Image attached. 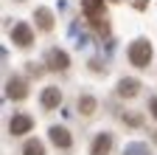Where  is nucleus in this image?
Instances as JSON below:
<instances>
[{
	"label": "nucleus",
	"instance_id": "nucleus-1",
	"mask_svg": "<svg viewBox=\"0 0 157 155\" xmlns=\"http://www.w3.org/2000/svg\"><path fill=\"white\" fill-rule=\"evenodd\" d=\"M129 62L135 65V68H146L149 62H151V43L149 40H135L132 45H129Z\"/></svg>",
	"mask_w": 157,
	"mask_h": 155
},
{
	"label": "nucleus",
	"instance_id": "nucleus-2",
	"mask_svg": "<svg viewBox=\"0 0 157 155\" xmlns=\"http://www.w3.org/2000/svg\"><path fill=\"white\" fill-rule=\"evenodd\" d=\"M11 43H17L20 48H28L31 43H34V31H31V26L28 23H14L11 26Z\"/></svg>",
	"mask_w": 157,
	"mask_h": 155
},
{
	"label": "nucleus",
	"instance_id": "nucleus-3",
	"mask_svg": "<svg viewBox=\"0 0 157 155\" xmlns=\"http://www.w3.org/2000/svg\"><path fill=\"white\" fill-rule=\"evenodd\" d=\"M45 62H48V68H51V71H65V68L70 65V56H67L62 48H51V51H48V56H45Z\"/></svg>",
	"mask_w": 157,
	"mask_h": 155
},
{
	"label": "nucleus",
	"instance_id": "nucleus-4",
	"mask_svg": "<svg viewBox=\"0 0 157 155\" xmlns=\"http://www.w3.org/2000/svg\"><path fill=\"white\" fill-rule=\"evenodd\" d=\"M6 96H9V99H14V102H20V99H25V96H28V88H25V79H20V76H11V79L6 82Z\"/></svg>",
	"mask_w": 157,
	"mask_h": 155
},
{
	"label": "nucleus",
	"instance_id": "nucleus-5",
	"mask_svg": "<svg viewBox=\"0 0 157 155\" xmlns=\"http://www.w3.org/2000/svg\"><path fill=\"white\" fill-rule=\"evenodd\" d=\"M34 127V121H31V116H25V113H17V116H11L9 119V133L11 135H23V133H28Z\"/></svg>",
	"mask_w": 157,
	"mask_h": 155
},
{
	"label": "nucleus",
	"instance_id": "nucleus-6",
	"mask_svg": "<svg viewBox=\"0 0 157 155\" xmlns=\"http://www.w3.org/2000/svg\"><path fill=\"white\" fill-rule=\"evenodd\" d=\"M112 149V135L109 133H98L93 138V147H90V155H109Z\"/></svg>",
	"mask_w": 157,
	"mask_h": 155
},
{
	"label": "nucleus",
	"instance_id": "nucleus-7",
	"mask_svg": "<svg viewBox=\"0 0 157 155\" xmlns=\"http://www.w3.org/2000/svg\"><path fill=\"white\" fill-rule=\"evenodd\" d=\"M48 133H51V141H53V144H56L59 149H70L73 138H70V133H67V127H56V124H53V127H51Z\"/></svg>",
	"mask_w": 157,
	"mask_h": 155
},
{
	"label": "nucleus",
	"instance_id": "nucleus-8",
	"mask_svg": "<svg viewBox=\"0 0 157 155\" xmlns=\"http://www.w3.org/2000/svg\"><path fill=\"white\" fill-rule=\"evenodd\" d=\"M39 102H42L45 110H56L59 104H62V90H59V88H45V90H42V99H39Z\"/></svg>",
	"mask_w": 157,
	"mask_h": 155
},
{
	"label": "nucleus",
	"instance_id": "nucleus-9",
	"mask_svg": "<svg viewBox=\"0 0 157 155\" xmlns=\"http://www.w3.org/2000/svg\"><path fill=\"white\" fill-rule=\"evenodd\" d=\"M137 90H140V82L132 79V76H126V79L118 82V96H124V99H132V96H137Z\"/></svg>",
	"mask_w": 157,
	"mask_h": 155
},
{
	"label": "nucleus",
	"instance_id": "nucleus-10",
	"mask_svg": "<svg viewBox=\"0 0 157 155\" xmlns=\"http://www.w3.org/2000/svg\"><path fill=\"white\" fill-rule=\"evenodd\" d=\"M82 11L90 20H98V17H104V0H82Z\"/></svg>",
	"mask_w": 157,
	"mask_h": 155
},
{
	"label": "nucleus",
	"instance_id": "nucleus-11",
	"mask_svg": "<svg viewBox=\"0 0 157 155\" xmlns=\"http://www.w3.org/2000/svg\"><path fill=\"white\" fill-rule=\"evenodd\" d=\"M34 17H36V26L42 28V31H51V28H53V14H51V9H45V6L36 9Z\"/></svg>",
	"mask_w": 157,
	"mask_h": 155
},
{
	"label": "nucleus",
	"instance_id": "nucleus-12",
	"mask_svg": "<svg viewBox=\"0 0 157 155\" xmlns=\"http://www.w3.org/2000/svg\"><path fill=\"white\" fill-rule=\"evenodd\" d=\"M124 155H149V147L143 141H132V144L124 147Z\"/></svg>",
	"mask_w": 157,
	"mask_h": 155
},
{
	"label": "nucleus",
	"instance_id": "nucleus-13",
	"mask_svg": "<svg viewBox=\"0 0 157 155\" xmlns=\"http://www.w3.org/2000/svg\"><path fill=\"white\" fill-rule=\"evenodd\" d=\"M23 155H45V149H42V141H36V138L25 141V147H23Z\"/></svg>",
	"mask_w": 157,
	"mask_h": 155
},
{
	"label": "nucleus",
	"instance_id": "nucleus-14",
	"mask_svg": "<svg viewBox=\"0 0 157 155\" xmlns=\"http://www.w3.org/2000/svg\"><path fill=\"white\" fill-rule=\"evenodd\" d=\"M78 110H82L84 116H90L95 110V99H93V96H82V99H78Z\"/></svg>",
	"mask_w": 157,
	"mask_h": 155
},
{
	"label": "nucleus",
	"instance_id": "nucleus-15",
	"mask_svg": "<svg viewBox=\"0 0 157 155\" xmlns=\"http://www.w3.org/2000/svg\"><path fill=\"white\" fill-rule=\"evenodd\" d=\"M149 110H151V116L157 119V99H151V102H149Z\"/></svg>",
	"mask_w": 157,
	"mask_h": 155
}]
</instances>
